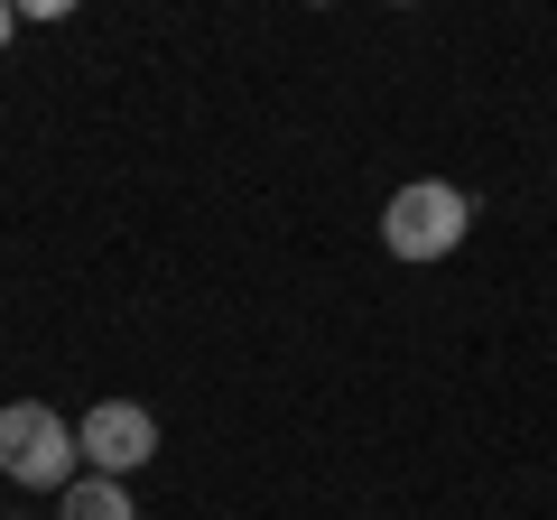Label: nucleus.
Returning <instances> with one entry per match:
<instances>
[{"mask_svg": "<svg viewBox=\"0 0 557 520\" xmlns=\"http://www.w3.org/2000/svg\"><path fill=\"white\" fill-rule=\"evenodd\" d=\"M465 223H474V196L446 177H418L399 186L391 205H381V242H391V260H446L465 251Z\"/></svg>", "mask_w": 557, "mask_h": 520, "instance_id": "nucleus-1", "label": "nucleus"}, {"mask_svg": "<svg viewBox=\"0 0 557 520\" xmlns=\"http://www.w3.org/2000/svg\"><path fill=\"white\" fill-rule=\"evenodd\" d=\"M75 428L57 419L47 400H10L0 409V474L10 483H28V493H65L75 483Z\"/></svg>", "mask_w": 557, "mask_h": 520, "instance_id": "nucleus-2", "label": "nucleus"}, {"mask_svg": "<svg viewBox=\"0 0 557 520\" xmlns=\"http://www.w3.org/2000/svg\"><path fill=\"white\" fill-rule=\"evenodd\" d=\"M75 446H84V465H94V474H139V465L159 456V419H149V409L139 400H94V419L75 428Z\"/></svg>", "mask_w": 557, "mask_h": 520, "instance_id": "nucleus-3", "label": "nucleus"}, {"mask_svg": "<svg viewBox=\"0 0 557 520\" xmlns=\"http://www.w3.org/2000/svg\"><path fill=\"white\" fill-rule=\"evenodd\" d=\"M57 520H139V511H131V493H121L112 474H75L57 493Z\"/></svg>", "mask_w": 557, "mask_h": 520, "instance_id": "nucleus-4", "label": "nucleus"}, {"mask_svg": "<svg viewBox=\"0 0 557 520\" xmlns=\"http://www.w3.org/2000/svg\"><path fill=\"white\" fill-rule=\"evenodd\" d=\"M20 20H75V0H20Z\"/></svg>", "mask_w": 557, "mask_h": 520, "instance_id": "nucleus-5", "label": "nucleus"}, {"mask_svg": "<svg viewBox=\"0 0 557 520\" xmlns=\"http://www.w3.org/2000/svg\"><path fill=\"white\" fill-rule=\"evenodd\" d=\"M10 28H20V0H0V47H10Z\"/></svg>", "mask_w": 557, "mask_h": 520, "instance_id": "nucleus-6", "label": "nucleus"}]
</instances>
